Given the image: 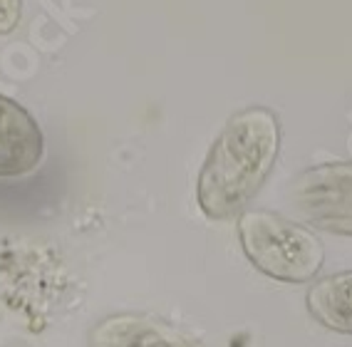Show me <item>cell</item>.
I'll return each mask as SVG.
<instances>
[{
  "label": "cell",
  "mask_w": 352,
  "mask_h": 347,
  "mask_svg": "<svg viewBox=\"0 0 352 347\" xmlns=\"http://www.w3.org/2000/svg\"><path fill=\"white\" fill-rule=\"evenodd\" d=\"M0 347H25L23 342H0Z\"/></svg>",
  "instance_id": "obj_8"
},
{
  "label": "cell",
  "mask_w": 352,
  "mask_h": 347,
  "mask_svg": "<svg viewBox=\"0 0 352 347\" xmlns=\"http://www.w3.org/2000/svg\"><path fill=\"white\" fill-rule=\"evenodd\" d=\"M288 199L308 226L352 238V161H325L300 171L290 181Z\"/></svg>",
  "instance_id": "obj_3"
},
{
  "label": "cell",
  "mask_w": 352,
  "mask_h": 347,
  "mask_svg": "<svg viewBox=\"0 0 352 347\" xmlns=\"http://www.w3.org/2000/svg\"><path fill=\"white\" fill-rule=\"evenodd\" d=\"M280 122L268 107L241 109L214 139L196 179V203L211 221L239 219L271 177Z\"/></svg>",
  "instance_id": "obj_1"
},
{
  "label": "cell",
  "mask_w": 352,
  "mask_h": 347,
  "mask_svg": "<svg viewBox=\"0 0 352 347\" xmlns=\"http://www.w3.org/2000/svg\"><path fill=\"white\" fill-rule=\"evenodd\" d=\"M308 313L322 328L352 335V271L333 273L315 280L305 295Z\"/></svg>",
  "instance_id": "obj_6"
},
{
  "label": "cell",
  "mask_w": 352,
  "mask_h": 347,
  "mask_svg": "<svg viewBox=\"0 0 352 347\" xmlns=\"http://www.w3.org/2000/svg\"><path fill=\"white\" fill-rule=\"evenodd\" d=\"M23 18V0H0V38L10 35Z\"/></svg>",
  "instance_id": "obj_7"
},
{
  "label": "cell",
  "mask_w": 352,
  "mask_h": 347,
  "mask_svg": "<svg viewBox=\"0 0 352 347\" xmlns=\"http://www.w3.org/2000/svg\"><path fill=\"white\" fill-rule=\"evenodd\" d=\"M45 139L23 104L0 95V179H18L43 161Z\"/></svg>",
  "instance_id": "obj_4"
},
{
  "label": "cell",
  "mask_w": 352,
  "mask_h": 347,
  "mask_svg": "<svg viewBox=\"0 0 352 347\" xmlns=\"http://www.w3.org/2000/svg\"><path fill=\"white\" fill-rule=\"evenodd\" d=\"M87 347H206L171 322L151 315L122 313L100 320L89 330Z\"/></svg>",
  "instance_id": "obj_5"
},
{
  "label": "cell",
  "mask_w": 352,
  "mask_h": 347,
  "mask_svg": "<svg viewBox=\"0 0 352 347\" xmlns=\"http://www.w3.org/2000/svg\"><path fill=\"white\" fill-rule=\"evenodd\" d=\"M239 240L248 263L278 283H310L325 265V246L310 228L265 208L239 216Z\"/></svg>",
  "instance_id": "obj_2"
}]
</instances>
